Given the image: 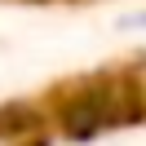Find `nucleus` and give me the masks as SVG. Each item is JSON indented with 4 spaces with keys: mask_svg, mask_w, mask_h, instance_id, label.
<instances>
[{
    "mask_svg": "<svg viewBox=\"0 0 146 146\" xmlns=\"http://www.w3.org/2000/svg\"><path fill=\"white\" fill-rule=\"evenodd\" d=\"M133 106H137L133 93L119 89V84H84L80 93H71V98L62 102L58 124L71 137H93V133H102V128H115L119 119H128Z\"/></svg>",
    "mask_w": 146,
    "mask_h": 146,
    "instance_id": "obj_1",
    "label": "nucleus"
},
{
    "mask_svg": "<svg viewBox=\"0 0 146 146\" xmlns=\"http://www.w3.org/2000/svg\"><path fill=\"white\" fill-rule=\"evenodd\" d=\"M0 146H44L31 111H0Z\"/></svg>",
    "mask_w": 146,
    "mask_h": 146,
    "instance_id": "obj_2",
    "label": "nucleus"
},
{
    "mask_svg": "<svg viewBox=\"0 0 146 146\" xmlns=\"http://www.w3.org/2000/svg\"><path fill=\"white\" fill-rule=\"evenodd\" d=\"M128 27H142V31H146V9H142V13H133V18H128Z\"/></svg>",
    "mask_w": 146,
    "mask_h": 146,
    "instance_id": "obj_3",
    "label": "nucleus"
}]
</instances>
